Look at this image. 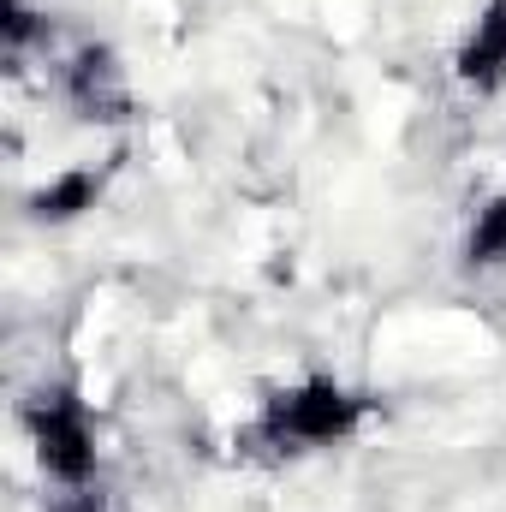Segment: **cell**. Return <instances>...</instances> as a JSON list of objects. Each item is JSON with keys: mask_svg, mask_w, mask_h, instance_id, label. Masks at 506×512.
<instances>
[{"mask_svg": "<svg viewBox=\"0 0 506 512\" xmlns=\"http://www.w3.org/2000/svg\"><path fill=\"white\" fill-rule=\"evenodd\" d=\"M376 417V393L340 382L328 370H310L298 382H280L256 399L251 423L239 429V447L268 465H298L352 447Z\"/></svg>", "mask_w": 506, "mask_h": 512, "instance_id": "obj_1", "label": "cell"}, {"mask_svg": "<svg viewBox=\"0 0 506 512\" xmlns=\"http://www.w3.org/2000/svg\"><path fill=\"white\" fill-rule=\"evenodd\" d=\"M18 429H24V447L54 495H96L102 441H96V417L78 387L60 376H42L18 399Z\"/></svg>", "mask_w": 506, "mask_h": 512, "instance_id": "obj_2", "label": "cell"}, {"mask_svg": "<svg viewBox=\"0 0 506 512\" xmlns=\"http://www.w3.org/2000/svg\"><path fill=\"white\" fill-rule=\"evenodd\" d=\"M48 84L78 126H126L131 108H137L131 66L120 60L114 42H96V36L60 42V54L48 60Z\"/></svg>", "mask_w": 506, "mask_h": 512, "instance_id": "obj_3", "label": "cell"}, {"mask_svg": "<svg viewBox=\"0 0 506 512\" xmlns=\"http://www.w3.org/2000/svg\"><path fill=\"white\" fill-rule=\"evenodd\" d=\"M114 179H120V155H108V161H72V167H60V173H48L42 185L24 191V221L30 227H72L90 209H102V197L114 191Z\"/></svg>", "mask_w": 506, "mask_h": 512, "instance_id": "obj_4", "label": "cell"}, {"mask_svg": "<svg viewBox=\"0 0 506 512\" xmlns=\"http://www.w3.org/2000/svg\"><path fill=\"white\" fill-rule=\"evenodd\" d=\"M453 78L477 102L506 90V0H477L471 6V18L453 42Z\"/></svg>", "mask_w": 506, "mask_h": 512, "instance_id": "obj_5", "label": "cell"}, {"mask_svg": "<svg viewBox=\"0 0 506 512\" xmlns=\"http://www.w3.org/2000/svg\"><path fill=\"white\" fill-rule=\"evenodd\" d=\"M459 268L477 274V280H495L506 274V191L483 197L465 221V239H459Z\"/></svg>", "mask_w": 506, "mask_h": 512, "instance_id": "obj_6", "label": "cell"}]
</instances>
